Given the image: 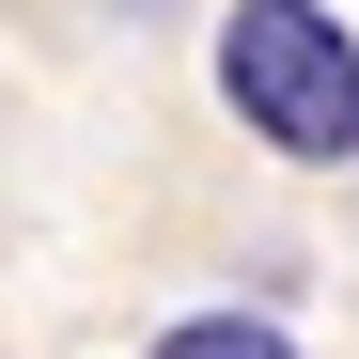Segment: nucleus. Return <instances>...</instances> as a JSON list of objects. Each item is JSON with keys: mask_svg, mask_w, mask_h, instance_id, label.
Returning <instances> with one entry per match:
<instances>
[{"mask_svg": "<svg viewBox=\"0 0 359 359\" xmlns=\"http://www.w3.org/2000/svg\"><path fill=\"white\" fill-rule=\"evenodd\" d=\"M219 109L297 172L359 156V32L328 0H219Z\"/></svg>", "mask_w": 359, "mask_h": 359, "instance_id": "obj_1", "label": "nucleus"}, {"mask_svg": "<svg viewBox=\"0 0 359 359\" xmlns=\"http://www.w3.org/2000/svg\"><path fill=\"white\" fill-rule=\"evenodd\" d=\"M141 359H297V328L281 313H172Z\"/></svg>", "mask_w": 359, "mask_h": 359, "instance_id": "obj_2", "label": "nucleus"}]
</instances>
